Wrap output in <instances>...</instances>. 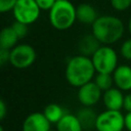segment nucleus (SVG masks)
<instances>
[{
    "label": "nucleus",
    "instance_id": "nucleus-1",
    "mask_svg": "<svg viewBox=\"0 0 131 131\" xmlns=\"http://www.w3.org/2000/svg\"><path fill=\"white\" fill-rule=\"evenodd\" d=\"M95 72L96 71L91 57L78 54L69 59L64 75L71 86L80 88L91 82V80L95 77Z\"/></svg>",
    "mask_w": 131,
    "mask_h": 131
},
{
    "label": "nucleus",
    "instance_id": "nucleus-2",
    "mask_svg": "<svg viewBox=\"0 0 131 131\" xmlns=\"http://www.w3.org/2000/svg\"><path fill=\"white\" fill-rule=\"evenodd\" d=\"M125 32L123 21L115 15H101L92 25V34L100 44L111 45L118 42Z\"/></svg>",
    "mask_w": 131,
    "mask_h": 131
},
{
    "label": "nucleus",
    "instance_id": "nucleus-3",
    "mask_svg": "<svg viewBox=\"0 0 131 131\" xmlns=\"http://www.w3.org/2000/svg\"><path fill=\"white\" fill-rule=\"evenodd\" d=\"M76 20V7L70 0L56 1L49 10V21L51 26L58 31L70 29Z\"/></svg>",
    "mask_w": 131,
    "mask_h": 131
},
{
    "label": "nucleus",
    "instance_id": "nucleus-4",
    "mask_svg": "<svg viewBox=\"0 0 131 131\" xmlns=\"http://www.w3.org/2000/svg\"><path fill=\"white\" fill-rule=\"evenodd\" d=\"M96 73L113 74L118 68V54L108 45L100 46L91 56Z\"/></svg>",
    "mask_w": 131,
    "mask_h": 131
},
{
    "label": "nucleus",
    "instance_id": "nucleus-5",
    "mask_svg": "<svg viewBox=\"0 0 131 131\" xmlns=\"http://www.w3.org/2000/svg\"><path fill=\"white\" fill-rule=\"evenodd\" d=\"M40 11L35 0H18L12 9V14L16 21L29 26L39 18Z\"/></svg>",
    "mask_w": 131,
    "mask_h": 131
},
{
    "label": "nucleus",
    "instance_id": "nucleus-6",
    "mask_svg": "<svg viewBox=\"0 0 131 131\" xmlns=\"http://www.w3.org/2000/svg\"><path fill=\"white\" fill-rule=\"evenodd\" d=\"M125 116L121 111H104L97 116L95 129L97 131H123Z\"/></svg>",
    "mask_w": 131,
    "mask_h": 131
},
{
    "label": "nucleus",
    "instance_id": "nucleus-7",
    "mask_svg": "<svg viewBox=\"0 0 131 131\" xmlns=\"http://www.w3.org/2000/svg\"><path fill=\"white\" fill-rule=\"evenodd\" d=\"M36 60V51L30 44H18L10 50L9 63L18 70L31 67Z\"/></svg>",
    "mask_w": 131,
    "mask_h": 131
},
{
    "label": "nucleus",
    "instance_id": "nucleus-8",
    "mask_svg": "<svg viewBox=\"0 0 131 131\" xmlns=\"http://www.w3.org/2000/svg\"><path fill=\"white\" fill-rule=\"evenodd\" d=\"M102 91L98 88V86L94 83V81H91L78 90V100L83 106H93L95 105L100 98H102Z\"/></svg>",
    "mask_w": 131,
    "mask_h": 131
},
{
    "label": "nucleus",
    "instance_id": "nucleus-9",
    "mask_svg": "<svg viewBox=\"0 0 131 131\" xmlns=\"http://www.w3.org/2000/svg\"><path fill=\"white\" fill-rule=\"evenodd\" d=\"M50 122L46 119L43 113L35 112L30 114L23 123V131H49Z\"/></svg>",
    "mask_w": 131,
    "mask_h": 131
},
{
    "label": "nucleus",
    "instance_id": "nucleus-10",
    "mask_svg": "<svg viewBox=\"0 0 131 131\" xmlns=\"http://www.w3.org/2000/svg\"><path fill=\"white\" fill-rule=\"evenodd\" d=\"M124 96L122 90L113 87L103 92L102 102L108 111H121V108H123Z\"/></svg>",
    "mask_w": 131,
    "mask_h": 131
},
{
    "label": "nucleus",
    "instance_id": "nucleus-11",
    "mask_svg": "<svg viewBox=\"0 0 131 131\" xmlns=\"http://www.w3.org/2000/svg\"><path fill=\"white\" fill-rule=\"evenodd\" d=\"M116 87L122 91L131 90V67L128 64H121L112 74Z\"/></svg>",
    "mask_w": 131,
    "mask_h": 131
},
{
    "label": "nucleus",
    "instance_id": "nucleus-12",
    "mask_svg": "<svg viewBox=\"0 0 131 131\" xmlns=\"http://www.w3.org/2000/svg\"><path fill=\"white\" fill-rule=\"evenodd\" d=\"M100 47L99 41L94 37V35L91 34H86L83 37L80 38L78 42V51L81 55L91 57L97 49Z\"/></svg>",
    "mask_w": 131,
    "mask_h": 131
},
{
    "label": "nucleus",
    "instance_id": "nucleus-13",
    "mask_svg": "<svg viewBox=\"0 0 131 131\" xmlns=\"http://www.w3.org/2000/svg\"><path fill=\"white\" fill-rule=\"evenodd\" d=\"M77 20L84 25H93L98 18L96 9L89 3H82L76 7Z\"/></svg>",
    "mask_w": 131,
    "mask_h": 131
},
{
    "label": "nucleus",
    "instance_id": "nucleus-14",
    "mask_svg": "<svg viewBox=\"0 0 131 131\" xmlns=\"http://www.w3.org/2000/svg\"><path fill=\"white\" fill-rule=\"evenodd\" d=\"M77 118L79 119L83 130L85 131H89L93 128H95L96 125V120H97V116L95 114V112L89 107V106H83L82 108H80L78 111V113L76 114Z\"/></svg>",
    "mask_w": 131,
    "mask_h": 131
},
{
    "label": "nucleus",
    "instance_id": "nucleus-15",
    "mask_svg": "<svg viewBox=\"0 0 131 131\" xmlns=\"http://www.w3.org/2000/svg\"><path fill=\"white\" fill-rule=\"evenodd\" d=\"M56 131H83V127L76 115L68 113L56 124Z\"/></svg>",
    "mask_w": 131,
    "mask_h": 131
},
{
    "label": "nucleus",
    "instance_id": "nucleus-16",
    "mask_svg": "<svg viewBox=\"0 0 131 131\" xmlns=\"http://www.w3.org/2000/svg\"><path fill=\"white\" fill-rule=\"evenodd\" d=\"M18 39L19 38L17 37L16 33L14 32L11 26L5 27L1 30V33H0V48L11 50L17 45L16 43Z\"/></svg>",
    "mask_w": 131,
    "mask_h": 131
},
{
    "label": "nucleus",
    "instance_id": "nucleus-17",
    "mask_svg": "<svg viewBox=\"0 0 131 131\" xmlns=\"http://www.w3.org/2000/svg\"><path fill=\"white\" fill-rule=\"evenodd\" d=\"M43 114L51 124H57L63 118V116L68 113H66L64 110L59 104L49 103L45 106Z\"/></svg>",
    "mask_w": 131,
    "mask_h": 131
},
{
    "label": "nucleus",
    "instance_id": "nucleus-18",
    "mask_svg": "<svg viewBox=\"0 0 131 131\" xmlns=\"http://www.w3.org/2000/svg\"><path fill=\"white\" fill-rule=\"evenodd\" d=\"M94 83L98 86V88L102 92L113 88V85L115 84L112 74H102V73L96 74V76L94 77Z\"/></svg>",
    "mask_w": 131,
    "mask_h": 131
},
{
    "label": "nucleus",
    "instance_id": "nucleus-19",
    "mask_svg": "<svg viewBox=\"0 0 131 131\" xmlns=\"http://www.w3.org/2000/svg\"><path fill=\"white\" fill-rule=\"evenodd\" d=\"M120 53L126 60H131V38L125 40L122 43L120 47Z\"/></svg>",
    "mask_w": 131,
    "mask_h": 131
},
{
    "label": "nucleus",
    "instance_id": "nucleus-20",
    "mask_svg": "<svg viewBox=\"0 0 131 131\" xmlns=\"http://www.w3.org/2000/svg\"><path fill=\"white\" fill-rule=\"evenodd\" d=\"M112 7L117 11L127 10L131 6V0H110Z\"/></svg>",
    "mask_w": 131,
    "mask_h": 131
},
{
    "label": "nucleus",
    "instance_id": "nucleus-21",
    "mask_svg": "<svg viewBox=\"0 0 131 131\" xmlns=\"http://www.w3.org/2000/svg\"><path fill=\"white\" fill-rule=\"evenodd\" d=\"M11 27H12V29L14 30V32L16 33V35H17V37H18L19 39H21V38H24L25 36H27L28 31H29L28 25H25V24H23V23H19V21H16V20H15V21L11 25Z\"/></svg>",
    "mask_w": 131,
    "mask_h": 131
},
{
    "label": "nucleus",
    "instance_id": "nucleus-22",
    "mask_svg": "<svg viewBox=\"0 0 131 131\" xmlns=\"http://www.w3.org/2000/svg\"><path fill=\"white\" fill-rule=\"evenodd\" d=\"M17 1L18 0H0V11L2 13H5L10 10L12 11Z\"/></svg>",
    "mask_w": 131,
    "mask_h": 131
},
{
    "label": "nucleus",
    "instance_id": "nucleus-23",
    "mask_svg": "<svg viewBox=\"0 0 131 131\" xmlns=\"http://www.w3.org/2000/svg\"><path fill=\"white\" fill-rule=\"evenodd\" d=\"M41 10H50L56 3V0H35Z\"/></svg>",
    "mask_w": 131,
    "mask_h": 131
},
{
    "label": "nucleus",
    "instance_id": "nucleus-24",
    "mask_svg": "<svg viewBox=\"0 0 131 131\" xmlns=\"http://www.w3.org/2000/svg\"><path fill=\"white\" fill-rule=\"evenodd\" d=\"M10 60V50L0 48V64L4 66Z\"/></svg>",
    "mask_w": 131,
    "mask_h": 131
},
{
    "label": "nucleus",
    "instance_id": "nucleus-25",
    "mask_svg": "<svg viewBox=\"0 0 131 131\" xmlns=\"http://www.w3.org/2000/svg\"><path fill=\"white\" fill-rule=\"evenodd\" d=\"M123 108L127 112H131V93H128L124 96V102H123Z\"/></svg>",
    "mask_w": 131,
    "mask_h": 131
},
{
    "label": "nucleus",
    "instance_id": "nucleus-26",
    "mask_svg": "<svg viewBox=\"0 0 131 131\" xmlns=\"http://www.w3.org/2000/svg\"><path fill=\"white\" fill-rule=\"evenodd\" d=\"M7 114V110H6V104L4 102V100H0V120H3L5 118Z\"/></svg>",
    "mask_w": 131,
    "mask_h": 131
},
{
    "label": "nucleus",
    "instance_id": "nucleus-27",
    "mask_svg": "<svg viewBox=\"0 0 131 131\" xmlns=\"http://www.w3.org/2000/svg\"><path fill=\"white\" fill-rule=\"evenodd\" d=\"M125 128L127 131H131V112L125 115Z\"/></svg>",
    "mask_w": 131,
    "mask_h": 131
},
{
    "label": "nucleus",
    "instance_id": "nucleus-28",
    "mask_svg": "<svg viewBox=\"0 0 131 131\" xmlns=\"http://www.w3.org/2000/svg\"><path fill=\"white\" fill-rule=\"evenodd\" d=\"M128 31H129V33L131 35V16H130V18L128 20Z\"/></svg>",
    "mask_w": 131,
    "mask_h": 131
},
{
    "label": "nucleus",
    "instance_id": "nucleus-29",
    "mask_svg": "<svg viewBox=\"0 0 131 131\" xmlns=\"http://www.w3.org/2000/svg\"><path fill=\"white\" fill-rule=\"evenodd\" d=\"M56 1H66V0H56Z\"/></svg>",
    "mask_w": 131,
    "mask_h": 131
},
{
    "label": "nucleus",
    "instance_id": "nucleus-30",
    "mask_svg": "<svg viewBox=\"0 0 131 131\" xmlns=\"http://www.w3.org/2000/svg\"><path fill=\"white\" fill-rule=\"evenodd\" d=\"M49 131H56V130H49Z\"/></svg>",
    "mask_w": 131,
    "mask_h": 131
}]
</instances>
